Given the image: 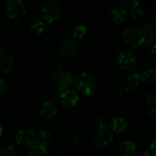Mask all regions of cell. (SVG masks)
Here are the masks:
<instances>
[{"label": "cell", "instance_id": "5bb4252c", "mask_svg": "<svg viewBox=\"0 0 156 156\" xmlns=\"http://www.w3.org/2000/svg\"><path fill=\"white\" fill-rule=\"evenodd\" d=\"M136 148L133 142H122L116 145L115 152L118 156H133L135 154Z\"/></svg>", "mask_w": 156, "mask_h": 156}, {"label": "cell", "instance_id": "8992f818", "mask_svg": "<svg viewBox=\"0 0 156 156\" xmlns=\"http://www.w3.org/2000/svg\"><path fill=\"white\" fill-rule=\"evenodd\" d=\"M141 83L140 73H135L124 78L119 84V90L122 93H130L137 90Z\"/></svg>", "mask_w": 156, "mask_h": 156}, {"label": "cell", "instance_id": "1f68e13d", "mask_svg": "<svg viewBox=\"0 0 156 156\" xmlns=\"http://www.w3.org/2000/svg\"><path fill=\"white\" fill-rule=\"evenodd\" d=\"M88 156H90V155H88Z\"/></svg>", "mask_w": 156, "mask_h": 156}, {"label": "cell", "instance_id": "ffe728a7", "mask_svg": "<svg viewBox=\"0 0 156 156\" xmlns=\"http://www.w3.org/2000/svg\"><path fill=\"white\" fill-rule=\"evenodd\" d=\"M46 27H47L46 22L43 21V20H40V19L35 20V21L31 24V26H30L31 29H32L33 31H35L36 33H38V34L42 33V32L45 30Z\"/></svg>", "mask_w": 156, "mask_h": 156}, {"label": "cell", "instance_id": "83f0119b", "mask_svg": "<svg viewBox=\"0 0 156 156\" xmlns=\"http://www.w3.org/2000/svg\"><path fill=\"white\" fill-rule=\"evenodd\" d=\"M147 101H148V103H149L150 105H152V106H154V105H155V102H156V100H155V97H154V94H150V95L147 97Z\"/></svg>", "mask_w": 156, "mask_h": 156}, {"label": "cell", "instance_id": "9a60e30c", "mask_svg": "<svg viewBox=\"0 0 156 156\" xmlns=\"http://www.w3.org/2000/svg\"><path fill=\"white\" fill-rule=\"evenodd\" d=\"M58 112L57 106L51 101H46L41 107V114L46 118H52Z\"/></svg>", "mask_w": 156, "mask_h": 156}, {"label": "cell", "instance_id": "30bf717a", "mask_svg": "<svg viewBox=\"0 0 156 156\" xmlns=\"http://www.w3.org/2000/svg\"><path fill=\"white\" fill-rule=\"evenodd\" d=\"M50 140V134L48 131H38L34 133V139L32 148H44L48 144Z\"/></svg>", "mask_w": 156, "mask_h": 156}, {"label": "cell", "instance_id": "4316f807", "mask_svg": "<svg viewBox=\"0 0 156 156\" xmlns=\"http://www.w3.org/2000/svg\"><path fill=\"white\" fill-rule=\"evenodd\" d=\"M148 115H149V117H150V119L154 122H156V112H155V109L154 108H152V109H150V111H149V112H148Z\"/></svg>", "mask_w": 156, "mask_h": 156}, {"label": "cell", "instance_id": "44dd1931", "mask_svg": "<svg viewBox=\"0 0 156 156\" xmlns=\"http://www.w3.org/2000/svg\"><path fill=\"white\" fill-rule=\"evenodd\" d=\"M17 150L13 145H5L0 149V156H17Z\"/></svg>", "mask_w": 156, "mask_h": 156}, {"label": "cell", "instance_id": "603a6c76", "mask_svg": "<svg viewBox=\"0 0 156 156\" xmlns=\"http://www.w3.org/2000/svg\"><path fill=\"white\" fill-rule=\"evenodd\" d=\"M131 14H132L133 19H134L135 21H141V20L144 19V17H145L144 11L143 9H141L139 6H137L134 9H133L131 11Z\"/></svg>", "mask_w": 156, "mask_h": 156}, {"label": "cell", "instance_id": "9c48e42d", "mask_svg": "<svg viewBox=\"0 0 156 156\" xmlns=\"http://www.w3.org/2000/svg\"><path fill=\"white\" fill-rule=\"evenodd\" d=\"M80 49V43L75 38L64 40L59 46V54L62 57H72Z\"/></svg>", "mask_w": 156, "mask_h": 156}, {"label": "cell", "instance_id": "6da1fadb", "mask_svg": "<svg viewBox=\"0 0 156 156\" xmlns=\"http://www.w3.org/2000/svg\"><path fill=\"white\" fill-rule=\"evenodd\" d=\"M51 81L55 93L59 96L61 92L69 90L74 82V78L69 70L59 66L53 69L51 73Z\"/></svg>", "mask_w": 156, "mask_h": 156}, {"label": "cell", "instance_id": "e0dca14e", "mask_svg": "<svg viewBox=\"0 0 156 156\" xmlns=\"http://www.w3.org/2000/svg\"><path fill=\"white\" fill-rule=\"evenodd\" d=\"M127 122L121 117L114 118L112 121V129L116 133H122L126 130L127 128Z\"/></svg>", "mask_w": 156, "mask_h": 156}, {"label": "cell", "instance_id": "484cf974", "mask_svg": "<svg viewBox=\"0 0 156 156\" xmlns=\"http://www.w3.org/2000/svg\"><path fill=\"white\" fill-rule=\"evenodd\" d=\"M145 48L148 49V51H150L152 54H154L155 51V38L154 37H151L149 39H147L145 42Z\"/></svg>", "mask_w": 156, "mask_h": 156}, {"label": "cell", "instance_id": "2e32d148", "mask_svg": "<svg viewBox=\"0 0 156 156\" xmlns=\"http://www.w3.org/2000/svg\"><path fill=\"white\" fill-rule=\"evenodd\" d=\"M111 14H112L113 22H114L116 25H119V24L123 23V22L125 21L126 17H127V12H126L124 9H122V7L113 8V9L111 11Z\"/></svg>", "mask_w": 156, "mask_h": 156}, {"label": "cell", "instance_id": "cb8c5ba5", "mask_svg": "<svg viewBox=\"0 0 156 156\" xmlns=\"http://www.w3.org/2000/svg\"><path fill=\"white\" fill-rule=\"evenodd\" d=\"M86 32H87V29L84 26H77L75 27L74 30H73V38L75 39H80L82 38L85 35H86Z\"/></svg>", "mask_w": 156, "mask_h": 156}, {"label": "cell", "instance_id": "d4e9b609", "mask_svg": "<svg viewBox=\"0 0 156 156\" xmlns=\"http://www.w3.org/2000/svg\"><path fill=\"white\" fill-rule=\"evenodd\" d=\"M27 156H48V154L44 148H32Z\"/></svg>", "mask_w": 156, "mask_h": 156}, {"label": "cell", "instance_id": "7402d4cb", "mask_svg": "<svg viewBox=\"0 0 156 156\" xmlns=\"http://www.w3.org/2000/svg\"><path fill=\"white\" fill-rule=\"evenodd\" d=\"M120 5L122 6V9H124L127 12L128 10L132 11L135 7L139 6V2L135 1V0H125V1L120 2Z\"/></svg>", "mask_w": 156, "mask_h": 156}, {"label": "cell", "instance_id": "52a82bcc", "mask_svg": "<svg viewBox=\"0 0 156 156\" xmlns=\"http://www.w3.org/2000/svg\"><path fill=\"white\" fill-rule=\"evenodd\" d=\"M42 13L45 21L47 22H54L59 16V5L55 1H48L42 7Z\"/></svg>", "mask_w": 156, "mask_h": 156}, {"label": "cell", "instance_id": "f546056e", "mask_svg": "<svg viewBox=\"0 0 156 156\" xmlns=\"http://www.w3.org/2000/svg\"><path fill=\"white\" fill-rule=\"evenodd\" d=\"M140 156H151V155H150V154H149L146 152V153H144V154H142V155H140Z\"/></svg>", "mask_w": 156, "mask_h": 156}, {"label": "cell", "instance_id": "8fae6325", "mask_svg": "<svg viewBox=\"0 0 156 156\" xmlns=\"http://www.w3.org/2000/svg\"><path fill=\"white\" fill-rule=\"evenodd\" d=\"M14 58L12 55L3 49H0V73H6L12 69Z\"/></svg>", "mask_w": 156, "mask_h": 156}, {"label": "cell", "instance_id": "ba28073f", "mask_svg": "<svg viewBox=\"0 0 156 156\" xmlns=\"http://www.w3.org/2000/svg\"><path fill=\"white\" fill-rule=\"evenodd\" d=\"M118 65L121 67L122 69L126 70V71H131L133 70L136 65H137V60L134 55H133L130 52L127 51H122L119 54L118 58Z\"/></svg>", "mask_w": 156, "mask_h": 156}, {"label": "cell", "instance_id": "5b68a950", "mask_svg": "<svg viewBox=\"0 0 156 156\" xmlns=\"http://www.w3.org/2000/svg\"><path fill=\"white\" fill-rule=\"evenodd\" d=\"M5 13L8 17L19 20L26 13V6L21 1L10 0L5 3Z\"/></svg>", "mask_w": 156, "mask_h": 156}, {"label": "cell", "instance_id": "277c9868", "mask_svg": "<svg viewBox=\"0 0 156 156\" xmlns=\"http://www.w3.org/2000/svg\"><path fill=\"white\" fill-rule=\"evenodd\" d=\"M77 88L87 96H93L96 91V86L93 78L88 72H82L75 80Z\"/></svg>", "mask_w": 156, "mask_h": 156}, {"label": "cell", "instance_id": "ac0fdd59", "mask_svg": "<svg viewBox=\"0 0 156 156\" xmlns=\"http://www.w3.org/2000/svg\"><path fill=\"white\" fill-rule=\"evenodd\" d=\"M143 31L144 35H147L151 37H154L156 35V20L154 17L149 20V22L144 26Z\"/></svg>", "mask_w": 156, "mask_h": 156}, {"label": "cell", "instance_id": "7c38bea8", "mask_svg": "<svg viewBox=\"0 0 156 156\" xmlns=\"http://www.w3.org/2000/svg\"><path fill=\"white\" fill-rule=\"evenodd\" d=\"M34 131L21 130L16 134V142L19 145L25 147H32L34 139Z\"/></svg>", "mask_w": 156, "mask_h": 156}, {"label": "cell", "instance_id": "4fadbf2b", "mask_svg": "<svg viewBox=\"0 0 156 156\" xmlns=\"http://www.w3.org/2000/svg\"><path fill=\"white\" fill-rule=\"evenodd\" d=\"M58 99L60 101V102L62 103L63 106L65 107H73L74 105H76V103L78 102L79 97L78 94L70 90H65L63 92H61L58 96Z\"/></svg>", "mask_w": 156, "mask_h": 156}, {"label": "cell", "instance_id": "7a4b0ae2", "mask_svg": "<svg viewBox=\"0 0 156 156\" xmlns=\"http://www.w3.org/2000/svg\"><path fill=\"white\" fill-rule=\"evenodd\" d=\"M96 123L98 126V130L94 136L95 145L99 148L105 147L112 142L113 139L112 131L110 127H108L105 124V122L101 119L97 120Z\"/></svg>", "mask_w": 156, "mask_h": 156}, {"label": "cell", "instance_id": "4dcf8cb0", "mask_svg": "<svg viewBox=\"0 0 156 156\" xmlns=\"http://www.w3.org/2000/svg\"><path fill=\"white\" fill-rule=\"evenodd\" d=\"M2 131H3V129H2V126H1V123H0V135L2 134Z\"/></svg>", "mask_w": 156, "mask_h": 156}, {"label": "cell", "instance_id": "f1b7e54d", "mask_svg": "<svg viewBox=\"0 0 156 156\" xmlns=\"http://www.w3.org/2000/svg\"><path fill=\"white\" fill-rule=\"evenodd\" d=\"M5 81L0 78V94H2L5 90Z\"/></svg>", "mask_w": 156, "mask_h": 156}, {"label": "cell", "instance_id": "d6986e66", "mask_svg": "<svg viewBox=\"0 0 156 156\" xmlns=\"http://www.w3.org/2000/svg\"><path fill=\"white\" fill-rule=\"evenodd\" d=\"M141 82H150L153 83L155 79V71L154 69H147L142 73H140Z\"/></svg>", "mask_w": 156, "mask_h": 156}, {"label": "cell", "instance_id": "3957f363", "mask_svg": "<svg viewBox=\"0 0 156 156\" xmlns=\"http://www.w3.org/2000/svg\"><path fill=\"white\" fill-rule=\"evenodd\" d=\"M125 43L132 47H138L145 40V35L143 29L138 26H130L123 32Z\"/></svg>", "mask_w": 156, "mask_h": 156}]
</instances>
